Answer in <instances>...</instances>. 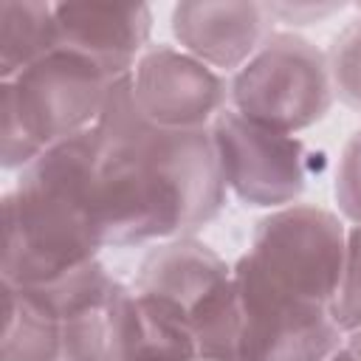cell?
<instances>
[{"instance_id":"1","label":"cell","mask_w":361,"mask_h":361,"mask_svg":"<svg viewBox=\"0 0 361 361\" xmlns=\"http://www.w3.org/2000/svg\"><path fill=\"white\" fill-rule=\"evenodd\" d=\"M99 144L96 220L104 248L158 245L192 237L228 197L212 130L149 124L121 76L93 124Z\"/></svg>"},{"instance_id":"2","label":"cell","mask_w":361,"mask_h":361,"mask_svg":"<svg viewBox=\"0 0 361 361\" xmlns=\"http://www.w3.org/2000/svg\"><path fill=\"white\" fill-rule=\"evenodd\" d=\"M93 127L48 147L3 195V285L48 288L99 259Z\"/></svg>"},{"instance_id":"3","label":"cell","mask_w":361,"mask_h":361,"mask_svg":"<svg viewBox=\"0 0 361 361\" xmlns=\"http://www.w3.org/2000/svg\"><path fill=\"white\" fill-rule=\"evenodd\" d=\"M116 82L118 76L71 48H54L17 76L3 79V169L20 172L48 147L90 130Z\"/></svg>"},{"instance_id":"4","label":"cell","mask_w":361,"mask_h":361,"mask_svg":"<svg viewBox=\"0 0 361 361\" xmlns=\"http://www.w3.org/2000/svg\"><path fill=\"white\" fill-rule=\"evenodd\" d=\"M133 288L186 322L200 361H237L234 268L212 245L195 234L152 245Z\"/></svg>"},{"instance_id":"5","label":"cell","mask_w":361,"mask_h":361,"mask_svg":"<svg viewBox=\"0 0 361 361\" xmlns=\"http://www.w3.org/2000/svg\"><path fill=\"white\" fill-rule=\"evenodd\" d=\"M333 102L327 54L288 28H274L257 54L228 76V107L285 135L319 124Z\"/></svg>"},{"instance_id":"6","label":"cell","mask_w":361,"mask_h":361,"mask_svg":"<svg viewBox=\"0 0 361 361\" xmlns=\"http://www.w3.org/2000/svg\"><path fill=\"white\" fill-rule=\"evenodd\" d=\"M347 251V223L338 212L290 203L265 212L251 234L245 257L276 288L330 307Z\"/></svg>"},{"instance_id":"7","label":"cell","mask_w":361,"mask_h":361,"mask_svg":"<svg viewBox=\"0 0 361 361\" xmlns=\"http://www.w3.org/2000/svg\"><path fill=\"white\" fill-rule=\"evenodd\" d=\"M237 361H330L344 347L330 307L299 299L243 254L234 265Z\"/></svg>"},{"instance_id":"8","label":"cell","mask_w":361,"mask_h":361,"mask_svg":"<svg viewBox=\"0 0 361 361\" xmlns=\"http://www.w3.org/2000/svg\"><path fill=\"white\" fill-rule=\"evenodd\" d=\"M209 130L228 195L268 212L299 203L310 178V155L299 135L254 124L231 107Z\"/></svg>"},{"instance_id":"9","label":"cell","mask_w":361,"mask_h":361,"mask_svg":"<svg viewBox=\"0 0 361 361\" xmlns=\"http://www.w3.org/2000/svg\"><path fill=\"white\" fill-rule=\"evenodd\" d=\"M141 116L164 130H209L228 110V76L178 45H149L130 73Z\"/></svg>"},{"instance_id":"10","label":"cell","mask_w":361,"mask_h":361,"mask_svg":"<svg viewBox=\"0 0 361 361\" xmlns=\"http://www.w3.org/2000/svg\"><path fill=\"white\" fill-rule=\"evenodd\" d=\"M39 293H45L59 313L62 361H118L121 313L130 285L118 282L93 259L65 279L39 288Z\"/></svg>"},{"instance_id":"11","label":"cell","mask_w":361,"mask_h":361,"mask_svg":"<svg viewBox=\"0 0 361 361\" xmlns=\"http://www.w3.org/2000/svg\"><path fill=\"white\" fill-rule=\"evenodd\" d=\"M169 28L180 51L212 71L237 73L271 37L274 20L265 3L251 0H180L172 6Z\"/></svg>"},{"instance_id":"12","label":"cell","mask_w":361,"mask_h":361,"mask_svg":"<svg viewBox=\"0 0 361 361\" xmlns=\"http://www.w3.org/2000/svg\"><path fill=\"white\" fill-rule=\"evenodd\" d=\"M59 48L90 56L113 76L133 73L141 54L152 45V8L147 3L68 0L54 3Z\"/></svg>"},{"instance_id":"13","label":"cell","mask_w":361,"mask_h":361,"mask_svg":"<svg viewBox=\"0 0 361 361\" xmlns=\"http://www.w3.org/2000/svg\"><path fill=\"white\" fill-rule=\"evenodd\" d=\"M118 361H200V355L186 322L130 285L121 313Z\"/></svg>"},{"instance_id":"14","label":"cell","mask_w":361,"mask_h":361,"mask_svg":"<svg viewBox=\"0 0 361 361\" xmlns=\"http://www.w3.org/2000/svg\"><path fill=\"white\" fill-rule=\"evenodd\" d=\"M6 327L0 361H62V322L51 299L34 288L3 285Z\"/></svg>"},{"instance_id":"15","label":"cell","mask_w":361,"mask_h":361,"mask_svg":"<svg viewBox=\"0 0 361 361\" xmlns=\"http://www.w3.org/2000/svg\"><path fill=\"white\" fill-rule=\"evenodd\" d=\"M59 48L54 3L3 0L0 3V82L17 76L45 54Z\"/></svg>"},{"instance_id":"16","label":"cell","mask_w":361,"mask_h":361,"mask_svg":"<svg viewBox=\"0 0 361 361\" xmlns=\"http://www.w3.org/2000/svg\"><path fill=\"white\" fill-rule=\"evenodd\" d=\"M327 68L336 99L350 110L361 113V14L333 37L327 51Z\"/></svg>"},{"instance_id":"17","label":"cell","mask_w":361,"mask_h":361,"mask_svg":"<svg viewBox=\"0 0 361 361\" xmlns=\"http://www.w3.org/2000/svg\"><path fill=\"white\" fill-rule=\"evenodd\" d=\"M330 316L344 336L361 327V226H347V251Z\"/></svg>"},{"instance_id":"18","label":"cell","mask_w":361,"mask_h":361,"mask_svg":"<svg viewBox=\"0 0 361 361\" xmlns=\"http://www.w3.org/2000/svg\"><path fill=\"white\" fill-rule=\"evenodd\" d=\"M333 197L341 220L347 226H361V127L341 147L336 164Z\"/></svg>"},{"instance_id":"19","label":"cell","mask_w":361,"mask_h":361,"mask_svg":"<svg viewBox=\"0 0 361 361\" xmlns=\"http://www.w3.org/2000/svg\"><path fill=\"white\" fill-rule=\"evenodd\" d=\"M274 25L282 23L288 25V31L293 28H302V25H313V23H322L338 11H344L347 6L344 3H322V0H293V3H265Z\"/></svg>"},{"instance_id":"20","label":"cell","mask_w":361,"mask_h":361,"mask_svg":"<svg viewBox=\"0 0 361 361\" xmlns=\"http://www.w3.org/2000/svg\"><path fill=\"white\" fill-rule=\"evenodd\" d=\"M344 350L353 355V361H361V327L344 336Z\"/></svg>"},{"instance_id":"21","label":"cell","mask_w":361,"mask_h":361,"mask_svg":"<svg viewBox=\"0 0 361 361\" xmlns=\"http://www.w3.org/2000/svg\"><path fill=\"white\" fill-rule=\"evenodd\" d=\"M330 361H353V355H350V353H347V350L341 347V350H338V353H336V355H333Z\"/></svg>"}]
</instances>
